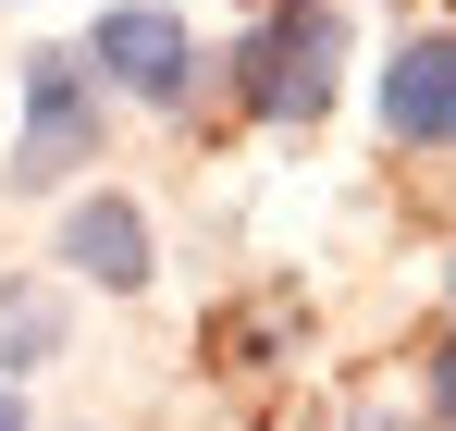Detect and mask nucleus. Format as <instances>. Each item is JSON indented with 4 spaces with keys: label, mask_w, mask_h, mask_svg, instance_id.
Segmentation results:
<instances>
[{
    "label": "nucleus",
    "mask_w": 456,
    "mask_h": 431,
    "mask_svg": "<svg viewBox=\"0 0 456 431\" xmlns=\"http://www.w3.org/2000/svg\"><path fill=\"white\" fill-rule=\"evenodd\" d=\"M333 74H346V12L333 0H272L234 50V86L259 124H321L333 111Z\"/></svg>",
    "instance_id": "1"
},
{
    "label": "nucleus",
    "mask_w": 456,
    "mask_h": 431,
    "mask_svg": "<svg viewBox=\"0 0 456 431\" xmlns=\"http://www.w3.org/2000/svg\"><path fill=\"white\" fill-rule=\"evenodd\" d=\"M75 160H99V74H86V50H37V62H25L12 185H62Z\"/></svg>",
    "instance_id": "2"
},
{
    "label": "nucleus",
    "mask_w": 456,
    "mask_h": 431,
    "mask_svg": "<svg viewBox=\"0 0 456 431\" xmlns=\"http://www.w3.org/2000/svg\"><path fill=\"white\" fill-rule=\"evenodd\" d=\"M86 74L124 86V99H149V111H173V99L198 86V37H185L173 0H111L99 37H86Z\"/></svg>",
    "instance_id": "3"
},
{
    "label": "nucleus",
    "mask_w": 456,
    "mask_h": 431,
    "mask_svg": "<svg viewBox=\"0 0 456 431\" xmlns=\"http://www.w3.org/2000/svg\"><path fill=\"white\" fill-rule=\"evenodd\" d=\"M50 259H62L75 284H99V296H136L149 284V210H136V198H75Z\"/></svg>",
    "instance_id": "4"
},
{
    "label": "nucleus",
    "mask_w": 456,
    "mask_h": 431,
    "mask_svg": "<svg viewBox=\"0 0 456 431\" xmlns=\"http://www.w3.org/2000/svg\"><path fill=\"white\" fill-rule=\"evenodd\" d=\"M382 136L456 148V37H407V50L382 62Z\"/></svg>",
    "instance_id": "5"
},
{
    "label": "nucleus",
    "mask_w": 456,
    "mask_h": 431,
    "mask_svg": "<svg viewBox=\"0 0 456 431\" xmlns=\"http://www.w3.org/2000/svg\"><path fill=\"white\" fill-rule=\"evenodd\" d=\"M37 358H62V296L0 284V370H37Z\"/></svg>",
    "instance_id": "6"
},
{
    "label": "nucleus",
    "mask_w": 456,
    "mask_h": 431,
    "mask_svg": "<svg viewBox=\"0 0 456 431\" xmlns=\"http://www.w3.org/2000/svg\"><path fill=\"white\" fill-rule=\"evenodd\" d=\"M432 394H444V419H456V346H444V382H432Z\"/></svg>",
    "instance_id": "7"
},
{
    "label": "nucleus",
    "mask_w": 456,
    "mask_h": 431,
    "mask_svg": "<svg viewBox=\"0 0 456 431\" xmlns=\"http://www.w3.org/2000/svg\"><path fill=\"white\" fill-rule=\"evenodd\" d=\"M0 431H25V407H12V382H0Z\"/></svg>",
    "instance_id": "8"
}]
</instances>
